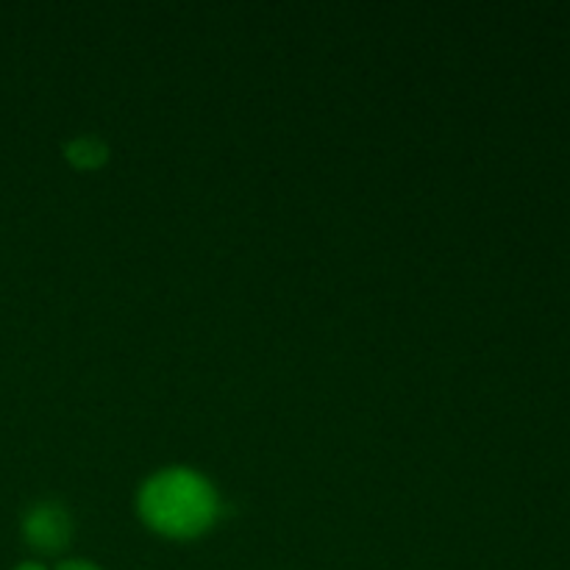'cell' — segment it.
<instances>
[{
	"label": "cell",
	"instance_id": "obj_4",
	"mask_svg": "<svg viewBox=\"0 0 570 570\" xmlns=\"http://www.w3.org/2000/svg\"><path fill=\"white\" fill-rule=\"evenodd\" d=\"M59 570H98V568L89 566V562H61Z\"/></svg>",
	"mask_w": 570,
	"mask_h": 570
},
{
	"label": "cell",
	"instance_id": "obj_1",
	"mask_svg": "<svg viewBox=\"0 0 570 570\" xmlns=\"http://www.w3.org/2000/svg\"><path fill=\"white\" fill-rule=\"evenodd\" d=\"M139 510L156 532L193 538L215 521L217 499L198 473L165 471L145 484Z\"/></svg>",
	"mask_w": 570,
	"mask_h": 570
},
{
	"label": "cell",
	"instance_id": "obj_3",
	"mask_svg": "<svg viewBox=\"0 0 570 570\" xmlns=\"http://www.w3.org/2000/svg\"><path fill=\"white\" fill-rule=\"evenodd\" d=\"M106 156H109L106 145L92 137L76 139V142H70V148H67V159H70L76 167H83V170H87V167L104 165Z\"/></svg>",
	"mask_w": 570,
	"mask_h": 570
},
{
	"label": "cell",
	"instance_id": "obj_2",
	"mask_svg": "<svg viewBox=\"0 0 570 570\" xmlns=\"http://www.w3.org/2000/svg\"><path fill=\"white\" fill-rule=\"evenodd\" d=\"M22 534L37 551H59L70 540V518L59 504H39L22 521Z\"/></svg>",
	"mask_w": 570,
	"mask_h": 570
},
{
	"label": "cell",
	"instance_id": "obj_5",
	"mask_svg": "<svg viewBox=\"0 0 570 570\" xmlns=\"http://www.w3.org/2000/svg\"><path fill=\"white\" fill-rule=\"evenodd\" d=\"M17 570H45V568L37 566V562H22V566L17 568Z\"/></svg>",
	"mask_w": 570,
	"mask_h": 570
}]
</instances>
